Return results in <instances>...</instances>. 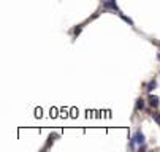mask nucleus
<instances>
[{
  "instance_id": "9d476101",
  "label": "nucleus",
  "mask_w": 160,
  "mask_h": 152,
  "mask_svg": "<svg viewBox=\"0 0 160 152\" xmlns=\"http://www.w3.org/2000/svg\"><path fill=\"white\" fill-rule=\"evenodd\" d=\"M157 57H158V60H160V52H158V54H157Z\"/></svg>"
},
{
  "instance_id": "1a4fd4ad",
  "label": "nucleus",
  "mask_w": 160,
  "mask_h": 152,
  "mask_svg": "<svg viewBox=\"0 0 160 152\" xmlns=\"http://www.w3.org/2000/svg\"><path fill=\"white\" fill-rule=\"evenodd\" d=\"M54 138H57V135H51V136H49V141H48V144H46V149L49 147V144H51L52 141H54Z\"/></svg>"
},
{
  "instance_id": "f03ea898",
  "label": "nucleus",
  "mask_w": 160,
  "mask_h": 152,
  "mask_svg": "<svg viewBox=\"0 0 160 152\" xmlns=\"http://www.w3.org/2000/svg\"><path fill=\"white\" fill-rule=\"evenodd\" d=\"M103 7H105L106 10H113V11L117 13V15H121V10H119L116 0H103Z\"/></svg>"
},
{
  "instance_id": "20e7f679",
  "label": "nucleus",
  "mask_w": 160,
  "mask_h": 152,
  "mask_svg": "<svg viewBox=\"0 0 160 152\" xmlns=\"http://www.w3.org/2000/svg\"><path fill=\"white\" fill-rule=\"evenodd\" d=\"M144 106H146V102L143 98H136V103H135V109H136V111H143Z\"/></svg>"
},
{
  "instance_id": "f257e3e1",
  "label": "nucleus",
  "mask_w": 160,
  "mask_h": 152,
  "mask_svg": "<svg viewBox=\"0 0 160 152\" xmlns=\"http://www.w3.org/2000/svg\"><path fill=\"white\" fill-rule=\"evenodd\" d=\"M140 146V150H144L146 149V144H144V135L141 133V130H138L135 135L130 138V149H135V146Z\"/></svg>"
},
{
  "instance_id": "9b49d317",
  "label": "nucleus",
  "mask_w": 160,
  "mask_h": 152,
  "mask_svg": "<svg viewBox=\"0 0 160 152\" xmlns=\"http://www.w3.org/2000/svg\"><path fill=\"white\" fill-rule=\"evenodd\" d=\"M158 46H160V43H158Z\"/></svg>"
},
{
  "instance_id": "7ed1b4c3",
  "label": "nucleus",
  "mask_w": 160,
  "mask_h": 152,
  "mask_svg": "<svg viewBox=\"0 0 160 152\" xmlns=\"http://www.w3.org/2000/svg\"><path fill=\"white\" fill-rule=\"evenodd\" d=\"M158 103H160V98H158V97L157 95H149V105L152 106V108H157L158 106Z\"/></svg>"
},
{
  "instance_id": "6e6552de",
  "label": "nucleus",
  "mask_w": 160,
  "mask_h": 152,
  "mask_svg": "<svg viewBox=\"0 0 160 152\" xmlns=\"http://www.w3.org/2000/svg\"><path fill=\"white\" fill-rule=\"evenodd\" d=\"M119 16H121V18H122V19H124L125 22H128L130 25H133V21H132L130 18H127V16H124V15H122V13H121V15H119Z\"/></svg>"
},
{
  "instance_id": "423d86ee",
  "label": "nucleus",
  "mask_w": 160,
  "mask_h": 152,
  "mask_svg": "<svg viewBox=\"0 0 160 152\" xmlns=\"http://www.w3.org/2000/svg\"><path fill=\"white\" fill-rule=\"evenodd\" d=\"M152 119L160 125V113H152Z\"/></svg>"
},
{
  "instance_id": "0eeeda50",
  "label": "nucleus",
  "mask_w": 160,
  "mask_h": 152,
  "mask_svg": "<svg viewBox=\"0 0 160 152\" xmlns=\"http://www.w3.org/2000/svg\"><path fill=\"white\" fill-rule=\"evenodd\" d=\"M81 30H83V25H78V27H76V29L73 30V33H75V37H78L79 33H81Z\"/></svg>"
},
{
  "instance_id": "39448f33",
  "label": "nucleus",
  "mask_w": 160,
  "mask_h": 152,
  "mask_svg": "<svg viewBox=\"0 0 160 152\" xmlns=\"http://www.w3.org/2000/svg\"><path fill=\"white\" fill-rule=\"evenodd\" d=\"M155 87H157V81H155V79H152V81H149V82H148V86H146V90H148V92L151 93Z\"/></svg>"
}]
</instances>
